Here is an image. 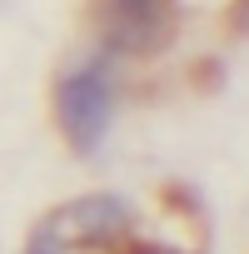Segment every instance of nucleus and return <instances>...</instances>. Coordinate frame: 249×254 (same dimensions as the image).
<instances>
[{
    "label": "nucleus",
    "instance_id": "1",
    "mask_svg": "<svg viewBox=\"0 0 249 254\" xmlns=\"http://www.w3.org/2000/svg\"><path fill=\"white\" fill-rule=\"evenodd\" d=\"M55 115H60L65 140L80 155L100 150V140L110 130V115H115V75H110V65L105 60L75 65L55 90Z\"/></svg>",
    "mask_w": 249,
    "mask_h": 254
},
{
    "label": "nucleus",
    "instance_id": "2",
    "mask_svg": "<svg viewBox=\"0 0 249 254\" xmlns=\"http://www.w3.org/2000/svg\"><path fill=\"white\" fill-rule=\"evenodd\" d=\"M130 204L124 199H115V194H85V199H75V204H65V209H55L40 229L50 234V239H60V244H70V249H105V244H115L124 229H130Z\"/></svg>",
    "mask_w": 249,
    "mask_h": 254
},
{
    "label": "nucleus",
    "instance_id": "3",
    "mask_svg": "<svg viewBox=\"0 0 249 254\" xmlns=\"http://www.w3.org/2000/svg\"><path fill=\"white\" fill-rule=\"evenodd\" d=\"M115 10H120V20L130 25L140 40H150L165 25V0H115Z\"/></svg>",
    "mask_w": 249,
    "mask_h": 254
},
{
    "label": "nucleus",
    "instance_id": "4",
    "mask_svg": "<svg viewBox=\"0 0 249 254\" xmlns=\"http://www.w3.org/2000/svg\"><path fill=\"white\" fill-rule=\"evenodd\" d=\"M145 254H180V249H145Z\"/></svg>",
    "mask_w": 249,
    "mask_h": 254
}]
</instances>
